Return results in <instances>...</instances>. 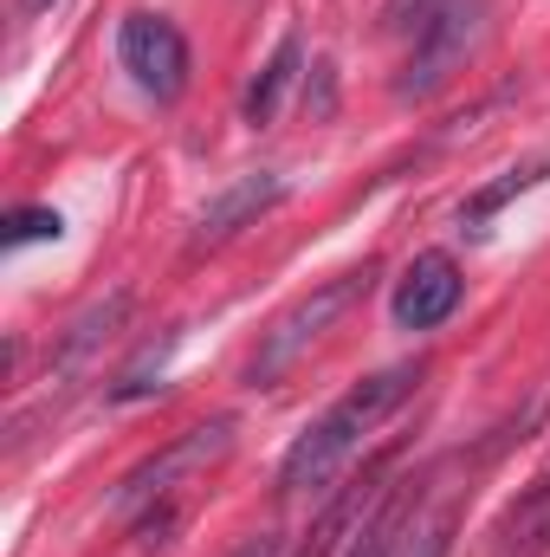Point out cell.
Returning a JSON list of instances; mask_svg holds the SVG:
<instances>
[{
    "label": "cell",
    "mask_w": 550,
    "mask_h": 557,
    "mask_svg": "<svg viewBox=\"0 0 550 557\" xmlns=\"http://www.w3.org/2000/svg\"><path fill=\"white\" fill-rule=\"evenodd\" d=\"M421 376H427V363H396V370H376V376H363L357 389H343L324 416L285 447V460H278V493H324L330 473L409 403Z\"/></svg>",
    "instance_id": "1"
},
{
    "label": "cell",
    "mask_w": 550,
    "mask_h": 557,
    "mask_svg": "<svg viewBox=\"0 0 550 557\" xmlns=\"http://www.w3.org/2000/svg\"><path fill=\"white\" fill-rule=\"evenodd\" d=\"M466 499H473V460L460 447V454L427 460L414 480H402L376 506V519L357 532V552L350 557H447Z\"/></svg>",
    "instance_id": "2"
},
{
    "label": "cell",
    "mask_w": 550,
    "mask_h": 557,
    "mask_svg": "<svg viewBox=\"0 0 550 557\" xmlns=\"http://www.w3.org/2000/svg\"><path fill=\"white\" fill-rule=\"evenodd\" d=\"M370 278H376V267H350V273L324 278V285H311L291 311H278L273 324H266V337H260V350H253V363H247V383L253 389H273L278 376L343 318V311H357L363 305V292H370Z\"/></svg>",
    "instance_id": "3"
},
{
    "label": "cell",
    "mask_w": 550,
    "mask_h": 557,
    "mask_svg": "<svg viewBox=\"0 0 550 557\" xmlns=\"http://www.w3.org/2000/svg\"><path fill=\"white\" fill-rule=\"evenodd\" d=\"M486 39V0H434V13L414 26V52L396 78V98H434Z\"/></svg>",
    "instance_id": "4"
},
{
    "label": "cell",
    "mask_w": 550,
    "mask_h": 557,
    "mask_svg": "<svg viewBox=\"0 0 550 557\" xmlns=\"http://www.w3.org/2000/svg\"><path fill=\"white\" fill-rule=\"evenodd\" d=\"M234 454V416H214V421H195L188 434H175L162 454H149L137 473H124L117 486V512H137V506H162L182 480H201L208 467H221Z\"/></svg>",
    "instance_id": "5"
},
{
    "label": "cell",
    "mask_w": 550,
    "mask_h": 557,
    "mask_svg": "<svg viewBox=\"0 0 550 557\" xmlns=\"http://www.w3.org/2000/svg\"><path fill=\"white\" fill-rule=\"evenodd\" d=\"M117 59H124V72L137 78L142 98H155V104H175L182 91H188V39H182V26L175 20H162V13H124V26H117Z\"/></svg>",
    "instance_id": "6"
},
{
    "label": "cell",
    "mask_w": 550,
    "mask_h": 557,
    "mask_svg": "<svg viewBox=\"0 0 550 557\" xmlns=\"http://www.w3.org/2000/svg\"><path fill=\"white\" fill-rule=\"evenodd\" d=\"M460 292L466 278L453 267V253H414L402 285H396V324L402 331H434L460 311Z\"/></svg>",
    "instance_id": "7"
},
{
    "label": "cell",
    "mask_w": 550,
    "mask_h": 557,
    "mask_svg": "<svg viewBox=\"0 0 550 557\" xmlns=\"http://www.w3.org/2000/svg\"><path fill=\"white\" fill-rule=\"evenodd\" d=\"M285 201V175L273 169H253V175H240V182H227L201 214H195V247H221V240H234L240 227H253L266 208Z\"/></svg>",
    "instance_id": "8"
},
{
    "label": "cell",
    "mask_w": 550,
    "mask_h": 557,
    "mask_svg": "<svg viewBox=\"0 0 550 557\" xmlns=\"http://www.w3.org/2000/svg\"><path fill=\"white\" fill-rule=\"evenodd\" d=\"M124 318H130V292H124V285H117L111 298H98V305H85V311L72 318V331H65V344H59V357H52L59 389H72L65 376H85V370H91V357L124 331Z\"/></svg>",
    "instance_id": "9"
},
{
    "label": "cell",
    "mask_w": 550,
    "mask_h": 557,
    "mask_svg": "<svg viewBox=\"0 0 550 557\" xmlns=\"http://www.w3.org/2000/svg\"><path fill=\"white\" fill-rule=\"evenodd\" d=\"M492 557H550V467L505 506L492 532Z\"/></svg>",
    "instance_id": "10"
},
{
    "label": "cell",
    "mask_w": 550,
    "mask_h": 557,
    "mask_svg": "<svg viewBox=\"0 0 550 557\" xmlns=\"http://www.w3.org/2000/svg\"><path fill=\"white\" fill-rule=\"evenodd\" d=\"M298 72H304V39H298V33H285V39L273 46V59H266V72H260V78H253V91H247V124H253V131H266L278 111H285V98H291Z\"/></svg>",
    "instance_id": "11"
},
{
    "label": "cell",
    "mask_w": 550,
    "mask_h": 557,
    "mask_svg": "<svg viewBox=\"0 0 550 557\" xmlns=\"http://www.w3.org/2000/svg\"><path fill=\"white\" fill-rule=\"evenodd\" d=\"M550 175V156L545 162H525V169H505L499 182H486V188H473L466 201H460V234H486V221L505 208V201H518V195H532L538 182Z\"/></svg>",
    "instance_id": "12"
},
{
    "label": "cell",
    "mask_w": 550,
    "mask_h": 557,
    "mask_svg": "<svg viewBox=\"0 0 550 557\" xmlns=\"http://www.w3.org/2000/svg\"><path fill=\"white\" fill-rule=\"evenodd\" d=\"M175 344H182V331H162L137 363H124V370L111 376L104 396H111L117 409H130V403H142V396H155V389H162V370H168V357H175Z\"/></svg>",
    "instance_id": "13"
},
{
    "label": "cell",
    "mask_w": 550,
    "mask_h": 557,
    "mask_svg": "<svg viewBox=\"0 0 550 557\" xmlns=\"http://www.w3.org/2000/svg\"><path fill=\"white\" fill-rule=\"evenodd\" d=\"M59 234H65L59 208H13V214H7V234H0V247L13 253V247H26V240H59Z\"/></svg>",
    "instance_id": "14"
},
{
    "label": "cell",
    "mask_w": 550,
    "mask_h": 557,
    "mask_svg": "<svg viewBox=\"0 0 550 557\" xmlns=\"http://www.w3.org/2000/svg\"><path fill=\"white\" fill-rule=\"evenodd\" d=\"M278 552H285V539L260 532V539H247V552H240V557H278Z\"/></svg>",
    "instance_id": "15"
},
{
    "label": "cell",
    "mask_w": 550,
    "mask_h": 557,
    "mask_svg": "<svg viewBox=\"0 0 550 557\" xmlns=\"http://www.w3.org/2000/svg\"><path fill=\"white\" fill-rule=\"evenodd\" d=\"M46 7H52V0H20V13H46Z\"/></svg>",
    "instance_id": "16"
}]
</instances>
